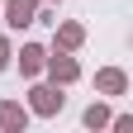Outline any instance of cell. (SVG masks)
<instances>
[{
	"instance_id": "obj_7",
	"label": "cell",
	"mask_w": 133,
	"mask_h": 133,
	"mask_svg": "<svg viewBox=\"0 0 133 133\" xmlns=\"http://www.w3.org/2000/svg\"><path fill=\"white\" fill-rule=\"evenodd\" d=\"M43 62H48V52H43L38 43H24V48H19V71H24V76H38Z\"/></svg>"
},
{
	"instance_id": "obj_3",
	"label": "cell",
	"mask_w": 133,
	"mask_h": 133,
	"mask_svg": "<svg viewBox=\"0 0 133 133\" xmlns=\"http://www.w3.org/2000/svg\"><path fill=\"white\" fill-rule=\"evenodd\" d=\"M5 24L10 29H29V24H38V0H5Z\"/></svg>"
},
{
	"instance_id": "obj_4",
	"label": "cell",
	"mask_w": 133,
	"mask_h": 133,
	"mask_svg": "<svg viewBox=\"0 0 133 133\" xmlns=\"http://www.w3.org/2000/svg\"><path fill=\"white\" fill-rule=\"evenodd\" d=\"M0 128H5V133H24V128H29V105L0 100Z\"/></svg>"
},
{
	"instance_id": "obj_11",
	"label": "cell",
	"mask_w": 133,
	"mask_h": 133,
	"mask_svg": "<svg viewBox=\"0 0 133 133\" xmlns=\"http://www.w3.org/2000/svg\"><path fill=\"white\" fill-rule=\"evenodd\" d=\"M48 5H57V0H48Z\"/></svg>"
},
{
	"instance_id": "obj_2",
	"label": "cell",
	"mask_w": 133,
	"mask_h": 133,
	"mask_svg": "<svg viewBox=\"0 0 133 133\" xmlns=\"http://www.w3.org/2000/svg\"><path fill=\"white\" fill-rule=\"evenodd\" d=\"M43 71L52 76V86H71V81L81 76V62H76L71 52H62V48H52V57L43 62Z\"/></svg>"
},
{
	"instance_id": "obj_6",
	"label": "cell",
	"mask_w": 133,
	"mask_h": 133,
	"mask_svg": "<svg viewBox=\"0 0 133 133\" xmlns=\"http://www.w3.org/2000/svg\"><path fill=\"white\" fill-rule=\"evenodd\" d=\"M81 43H86V29H81L76 19H66V24H57V48H62V52H76Z\"/></svg>"
},
{
	"instance_id": "obj_10",
	"label": "cell",
	"mask_w": 133,
	"mask_h": 133,
	"mask_svg": "<svg viewBox=\"0 0 133 133\" xmlns=\"http://www.w3.org/2000/svg\"><path fill=\"white\" fill-rule=\"evenodd\" d=\"M10 57H14V52H10V38H0V71L10 66Z\"/></svg>"
},
{
	"instance_id": "obj_8",
	"label": "cell",
	"mask_w": 133,
	"mask_h": 133,
	"mask_svg": "<svg viewBox=\"0 0 133 133\" xmlns=\"http://www.w3.org/2000/svg\"><path fill=\"white\" fill-rule=\"evenodd\" d=\"M81 119H86V128H109V119H114V114H109V105H100V100H95V105L81 114Z\"/></svg>"
},
{
	"instance_id": "obj_5",
	"label": "cell",
	"mask_w": 133,
	"mask_h": 133,
	"mask_svg": "<svg viewBox=\"0 0 133 133\" xmlns=\"http://www.w3.org/2000/svg\"><path fill=\"white\" fill-rule=\"evenodd\" d=\"M95 90L100 95H124L128 90V76L119 71V66H100V71H95Z\"/></svg>"
},
{
	"instance_id": "obj_9",
	"label": "cell",
	"mask_w": 133,
	"mask_h": 133,
	"mask_svg": "<svg viewBox=\"0 0 133 133\" xmlns=\"http://www.w3.org/2000/svg\"><path fill=\"white\" fill-rule=\"evenodd\" d=\"M109 128H114V133H128V128H133V119H128V114H119V119H109Z\"/></svg>"
},
{
	"instance_id": "obj_1",
	"label": "cell",
	"mask_w": 133,
	"mask_h": 133,
	"mask_svg": "<svg viewBox=\"0 0 133 133\" xmlns=\"http://www.w3.org/2000/svg\"><path fill=\"white\" fill-rule=\"evenodd\" d=\"M62 105H66V95H62V86H33L29 90V114H43V119H52V114H62Z\"/></svg>"
}]
</instances>
